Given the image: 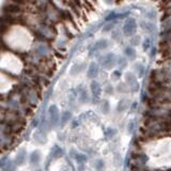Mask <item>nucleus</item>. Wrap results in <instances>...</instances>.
I'll list each match as a JSON object with an SVG mask.
<instances>
[{"label": "nucleus", "mask_w": 171, "mask_h": 171, "mask_svg": "<svg viewBox=\"0 0 171 171\" xmlns=\"http://www.w3.org/2000/svg\"><path fill=\"white\" fill-rule=\"evenodd\" d=\"M2 12L5 14H8V15H13V14H19L23 12V9H22V5H15V3H7L2 7Z\"/></svg>", "instance_id": "nucleus-1"}, {"label": "nucleus", "mask_w": 171, "mask_h": 171, "mask_svg": "<svg viewBox=\"0 0 171 171\" xmlns=\"http://www.w3.org/2000/svg\"><path fill=\"white\" fill-rule=\"evenodd\" d=\"M49 116H50V121L54 125H56L59 121V110L58 107L56 105H52L49 108Z\"/></svg>", "instance_id": "nucleus-2"}, {"label": "nucleus", "mask_w": 171, "mask_h": 171, "mask_svg": "<svg viewBox=\"0 0 171 171\" xmlns=\"http://www.w3.org/2000/svg\"><path fill=\"white\" fill-rule=\"evenodd\" d=\"M129 107H131V101L128 99H120L119 103H118L117 110L119 111V112H124V111L127 110Z\"/></svg>", "instance_id": "nucleus-3"}, {"label": "nucleus", "mask_w": 171, "mask_h": 171, "mask_svg": "<svg viewBox=\"0 0 171 171\" xmlns=\"http://www.w3.org/2000/svg\"><path fill=\"white\" fill-rule=\"evenodd\" d=\"M91 91H92L93 97H94V99H99L102 93L101 85H99L97 81H93V82L91 83Z\"/></svg>", "instance_id": "nucleus-4"}, {"label": "nucleus", "mask_w": 171, "mask_h": 171, "mask_svg": "<svg viewBox=\"0 0 171 171\" xmlns=\"http://www.w3.org/2000/svg\"><path fill=\"white\" fill-rule=\"evenodd\" d=\"M125 79H126V82H127L128 87H129V89H131V91H132V88H137L138 87L137 79H136V77L134 76L133 74L127 73V74L125 75Z\"/></svg>", "instance_id": "nucleus-5"}, {"label": "nucleus", "mask_w": 171, "mask_h": 171, "mask_svg": "<svg viewBox=\"0 0 171 171\" xmlns=\"http://www.w3.org/2000/svg\"><path fill=\"white\" fill-rule=\"evenodd\" d=\"M0 23L5 24V25L11 26L13 25L14 23H16L15 17H13L12 15H8V14H5V15L0 16Z\"/></svg>", "instance_id": "nucleus-6"}, {"label": "nucleus", "mask_w": 171, "mask_h": 171, "mask_svg": "<svg viewBox=\"0 0 171 171\" xmlns=\"http://www.w3.org/2000/svg\"><path fill=\"white\" fill-rule=\"evenodd\" d=\"M97 74H99V69H97V65H95L94 63H93V64L90 65V68H89L88 76H89V78L93 79L97 76Z\"/></svg>", "instance_id": "nucleus-7"}, {"label": "nucleus", "mask_w": 171, "mask_h": 171, "mask_svg": "<svg viewBox=\"0 0 171 171\" xmlns=\"http://www.w3.org/2000/svg\"><path fill=\"white\" fill-rule=\"evenodd\" d=\"M102 111H103L104 113H108L109 111H110V103H109L107 99H104L103 102H102Z\"/></svg>", "instance_id": "nucleus-8"}, {"label": "nucleus", "mask_w": 171, "mask_h": 171, "mask_svg": "<svg viewBox=\"0 0 171 171\" xmlns=\"http://www.w3.org/2000/svg\"><path fill=\"white\" fill-rule=\"evenodd\" d=\"M131 91V89H129V87L128 86H126L125 83H120L119 86H118V92L120 93H128Z\"/></svg>", "instance_id": "nucleus-9"}, {"label": "nucleus", "mask_w": 171, "mask_h": 171, "mask_svg": "<svg viewBox=\"0 0 171 171\" xmlns=\"http://www.w3.org/2000/svg\"><path fill=\"white\" fill-rule=\"evenodd\" d=\"M71 113L69 111H65V112L62 113V117H61V123L62 124H65L66 122H69V120L71 119Z\"/></svg>", "instance_id": "nucleus-10"}, {"label": "nucleus", "mask_w": 171, "mask_h": 171, "mask_svg": "<svg viewBox=\"0 0 171 171\" xmlns=\"http://www.w3.org/2000/svg\"><path fill=\"white\" fill-rule=\"evenodd\" d=\"M39 160H40V153H39L38 151L33 152L31 155V163L32 164H36V163H39Z\"/></svg>", "instance_id": "nucleus-11"}, {"label": "nucleus", "mask_w": 171, "mask_h": 171, "mask_svg": "<svg viewBox=\"0 0 171 171\" xmlns=\"http://www.w3.org/2000/svg\"><path fill=\"white\" fill-rule=\"evenodd\" d=\"M113 87L111 85H107L105 87V93L106 94H108V95H111V94H113Z\"/></svg>", "instance_id": "nucleus-12"}, {"label": "nucleus", "mask_w": 171, "mask_h": 171, "mask_svg": "<svg viewBox=\"0 0 171 171\" xmlns=\"http://www.w3.org/2000/svg\"><path fill=\"white\" fill-rule=\"evenodd\" d=\"M135 126H136L135 122H134V121H129V123H128V125H127V131H128V133H129V134L133 133L134 129H135Z\"/></svg>", "instance_id": "nucleus-13"}, {"label": "nucleus", "mask_w": 171, "mask_h": 171, "mask_svg": "<svg viewBox=\"0 0 171 171\" xmlns=\"http://www.w3.org/2000/svg\"><path fill=\"white\" fill-rule=\"evenodd\" d=\"M95 168L97 169V170H102V169L104 168V162L102 159H97L96 162H95Z\"/></svg>", "instance_id": "nucleus-14"}, {"label": "nucleus", "mask_w": 171, "mask_h": 171, "mask_svg": "<svg viewBox=\"0 0 171 171\" xmlns=\"http://www.w3.org/2000/svg\"><path fill=\"white\" fill-rule=\"evenodd\" d=\"M12 3H15V5H26V2H27V0H10Z\"/></svg>", "instance_id": "nucleus-15"}, {"label": "nucleus", "mask_w": 171, "mask_h": 171, "mask_svg": "<svg viewBox=\"0 0 171 171\" xmlns=\"http://www.w3.org/2000/svg\"><path fill=\"white\" fill-rule=\"evenodd\" d=\"M9 29V26L8 25H5V24H1L0 23V34L5 33L7 30Z\"/></svg>", "instance_id": "nucleus-16"}, {"label": "nucleus", "mask_w": 171, "mask_h": 171, "mask_svg": "<svg viewBox=\"0 0 171 171\" xmlns=\"http://www.w3.org/2000/svg\"><path fill=\"white\" fill-rule=\"evenodd\" d=\"M121 1H123V0H117V1H116V2H117L118 5H119V3H121Z\"/></svg>", "instance_id": "nucleus-17"}, {"label": "nucleus", "mask_w": 171, "mask_h": 171, "mask_svg": "<svg viewBox=\"0 0 171 171\" xmlns=\"http://www.w3.org/2000/svg\"><path fill=\"white\" fill-rule=\"evenodd\" d=\"M162 1H163V2H168L169 0H162Z\"/></svg>", "instance_id": "nucleus-18"}, {"label": "nucleus", "mask_w": 171, "mask_h": 171, "mask_svg": "<svg viewBox=\"0 0 171 171\" xmlns=\"http://www.w3.org/2000/svg\"><path fill=\"white\" fill-rule=\"evenodd\" d=\"M167 171H171V169H169V170H167Z\"/></svg>", "instance_id": "nucleus-19"}]
</instances>
